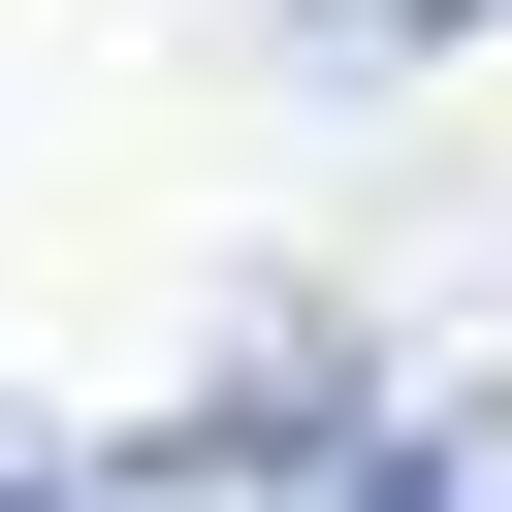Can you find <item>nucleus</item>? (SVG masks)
<instances>
[{"label":"nucleus","mask_w":512,"mask_h":512,"mask_svg":"<svg viewBox=\"0 0 512 512\" xmlns=\"http://www.w3.org/2000/svg\"><path fill=\"white\" fill-rule=\"evenodd\" d=\"M448 32H512V0H256V64H448Z\"/></svg>","instance_id":"nucleus-1"}]
</instances>
